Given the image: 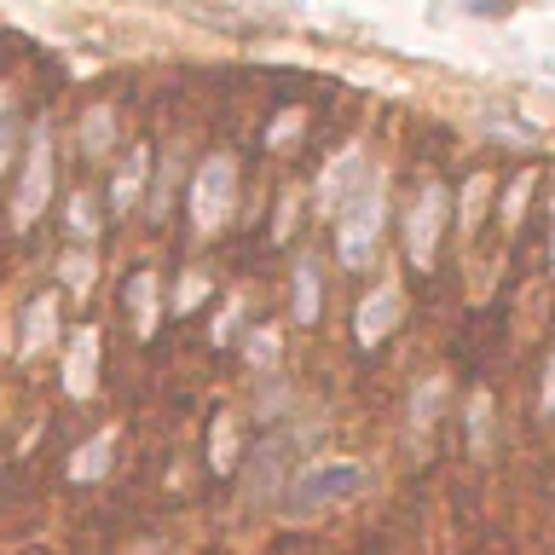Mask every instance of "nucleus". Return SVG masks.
Returning a JSON list of instances; mask_svg holds the SVG:
<instances>
[{"label": "nucleus", "mask_w": 555, "mask_h": 555, "mask_svg": "<svg viewBox=\"0 0 555 555\" xmlns=\"http://www.w3.org/2000/svg\"><path fill=\"white\" fill-rule=\"evenodd\" d=\"M486 197H492V180H486V173H475V180L463 185V208H457L463 232H475V225H480V215H486Z\"/></svg>", "instance_id": "obj_15"}, {"label": "nucleus", "mask_w": 555, "mask_h": 555, "mask_svg": "<svg viewBox=\"0 0 555 555\" xmlns=\"http://www.w3.org/2000/svg\"><path fill=\"white\" fill-rule=\"evenodd\" d=\"M111 128H116V116H111V111H104V104H99V111L81 121V145H87V156L111 151Z\"/></svg>", "instance_id": "obj_16"}, {"label": "nucleus", "mask_w": 555, "mask_h": 555, "mask_svg": "<svg viewBox=\"0 0 555 555\" xmlns=\"http://www.w3.org/2000/svg\"><path fill=\"white\" fill-rule=\"evenodd\" d=\"M59 278H64L69 289H87V284H93V255H87V249H69V255L59 260Z\"/></svg>", "instance_id": "obj_17"}, {"label": "nucleus", "mask_w": 555, "mask_h": 555, "mask_svg": "<svg viewBox=\"0 0 555 555\" xmlns=\"http://www.w3.org/2000/svg\"><path fill=\"white\" fill-rule=\"evenodd\" d=\"M440 225H446V185H423V197L405 215V255L416 260V272H428L434 255H440Z\"/></svg>", "instance_id": "obj_5"}, {"label": "nucleus", "mask_w": 555, "mask_h": 555, "mask_svg": "<svg viewBox=\"0 0 555 555\" xmlns=\"http://www.w3.org/2000/svg\"><path fill=\"white\" fill-rule=\"evenodd\" d=\"M538 405H544V416H555V353H550V371H544V399H538Z\"/></svg>", "instance_id": "obj_26"}, {"label": "nucleus", "mask_w": 555, "mask_h": 555, "mask_svg": "<svg viewBox=\"0 0 555 555\" xmlns=\"http://www.w3.org/2000/svg\"><path fill=\"white\" fill-rule=\"evenodd\" d=\"M128 307H133V330H139V336H151V330H156V278L151 272H133Z\"/></svg>", "instance_id": "obj_11"}, {"label": "nucleus", "mask_w": 555, "mask_h": 555, "mask_svg": "<svg viewBox=\"0 0 555 555\" xmlns=\"http://www.w3.org/2000/svg\"><path fill=\"white\" fill-rule=\"evenodd\" d=\"M47 197H52V133L35 128L24 173H17V197H12V225H17V232H29V225L47 215Z\"/></svg>", "instance_id": "obj_4"}, {"label": "nucleus", "mask_w": 555, "mask_h": 555, "mask_svg": "<svg viewBox=\"0 0 555 555\" xmlns=\"http://www.w3.org/2000/svg\"><path fill=\"white\" fill-rule=\"evenodd\" d=\"M307 128V111H284V116H272L267 121V145L278 151V145H295V133Z\"/></svg>", "instance_id": "obj_18"}, {"label": "nucleus", "mask_w": 555, "mask_h": 555, "mask_svg": "<svg viewBox=\"0 0 555 555\" xmlns=\"http://www.w3.org/2000/svg\"><path fill=\"white\" fill-rule=\"evenodd\" d=\"M64 388L69 399H87L99 388V330H81L76 341H69V359H64Z\"/></svg>", "instance_id": "obj_8"}, {"label": "nucleus", "mask_w": 555, "mask_h": 555, "mask_svg": "<svg viewBox=\"0 0 555 555\" xmlns=\"http://www.w3.org/2000/svg\"><path fill=\"white\" fill-rule=\"evenodd\" d=\"M111 451H116V434L104 428L99 440H87V446L76 451V457H69V480H76V486H87V480H99L104 468H111Z\"/></svg>", "instance_id": "obj_10"}, {"label": "nucleus", "mask_w": 555, "mask_h": 555, "mask_svg": "<svg viewBox=\"0 0 555 555\" xmlns=\"http://www.w3.org/2000/svg\"><path fill=\"white\" fill-rule=\"evenodd\" d=\"M232 203H237V163L232 156H208L191 180V225L203 237H215L225 220H232Z\"/></svg>", "instance_id": "obj_2"}, {"label": "nucleus", "mask_w": 555, "mask_h": 555, "mask_svg": "<svg viewBox=\"0 0 555 555\" xmlns=\"http://www.w3.org/2000/svg\"><path fill=\"white\" fill-rule=\"evenodd\" d=\"M151 180V163H145V151H133L128 163H121V173H116V191H111V203L116 208H133V197H139V185Z\"/></svg>", "instance_id": "obj_13"}, {"label": "nucleus", "mask_w": 555, "mask_h": 555, "mask_svg": "<svg viewBox=\"0 0 555 555\" xmlns=\"http://www.w3.org/2000/svg\"><path fill=\"white\" fill-rule=\"evenodd\" d=\"M486 423H492V393L468 399V428H475V446H486Z\"/></svg>", "instance_id": "obj_21"}, {"label": "nucleus", "mask_w": 555, "mask_h": 555, "mask_svg": "<svg viewBox=\"0 0 555 555\" xmlns=\"http://www.w3.org/2000/svg\"><path fill=\"white\" fill-rule=\"evenodd\" d=\"M376 237H382V185H376V180H364V185H359V197L341 208L336 255L347 260V267H371Z\"/></svg>", "instance_id": "obj_3"}, {"label": "nucleus", "mask_w": 555, "mask_h": 555, "mask_svg": "<svg viewBox=\"0 0 555 555\" xmlns=\"http://www.w3.org/2000/svg\"><path fill=\"white\" fill-rule=\"evenodd\" d=\"M359 173H364V151H359V145H353V151H341L336 163L319 173V191H312L319 215H330V208H341V203H353V197H359V185H364Z\"/></svg>", "instance_id": "obj_7"}, {"label": "nucleus", "mask_w": 555, "mask_h": 555, "mask_svg": "<svg viewBox=\"0 0 555 555\" xmlns=\"http://www.w3.org/2000/svg\"><path fill=\"white\" fill-rule=\"evenodd\" d=\"M243 353H249V364H255V371H267V364L278 359V330H255Z\"/></svg>", "instance_id": "obj_20"}, {"label": "nucleus", "mask_w": 555, "mask_h": 555, "mask_svg": "<svg viewBox=\"0 0 555 555\" xmlns=\"http://www.w3.org/2000/svg\"><path fill=\"white\" fill-rule=\"evenodd\" d=\"M203 295H208V272H185L180 289H173V307L191 312V307H203Z\"/></svg>", "instance_id": "obj_19"}, {"label": "nucleus", "mask_w": 555, "mask_h": 555, "mask_svg": "<svg viewBox=\"0 0 555 555\" xmlns=\"http://www.w3.org/2000/svg\"><path fill=\"white\" fill-rule=\"evenodd\" d=\"M12 145H17V111H12V104H0V168H7Z\"/></svg>", "instance_id": "obj_23"}, {"label": "nucleus", "mask_w": 555, "mask_h": 555, "mask_svg": "<svg viewBox=\"0 0 555 555\" xmlns=\"http://www.w3.org/2000/svg\"><path fill=\"white\" fill-rule=\"evenodd\" d=\"M52 330H59V301L52 295H35L24 307V336H17V359H35L41 347L52 341Z\"/></svg>", "instance_id": "obj_9"}, {"label": "nucleus", "mask_w": 555, "mask_h": 555, "mask_svg": "<svg viewBox=\"0 0 555 555\" xmlns=\"http://www.w3.org/2000/svg\"><path fill=\"white\" fill-rule=\"evenodd\" d=\"M232 457H237V428H232V416H215V440H208L215 475H232Z\"/></svg>", "instance_id": "obj_14"}, {"label": "nucleus", "mask_w": 555, "mask_h": 555, "mask_svg": "<svg viewBox=\"0 0 555 555\" xmlns=\"http://www.w3.org/2000/svg\"><path fill=\"white\" fill-rule=\"evenodd\" d=\"M69 232H76V237H93V208H87V197L69 203Z\"/></svg>", "instance_id": "obj_25"}, {"label": "nucleus", "mask_w": 555, "mask_h": 555, "mask_svg": "<svg viewBox=\"0 0 555 555\" xmlns=\"http://www.w3.org/2000/svg\"><path fill=\"white\" fill-rule=\"evenodd\" d=\"M364 492V468L353 457H336V463H307L301 480L289 486V509L295 515H312V509H330V503H347Z\"/></svg>", "instance_id": "obj_1"}, {"label": "nucleus", "mask_w": 555, "mask_h": 555, "mask_svg": "<svg viewBox=\"0 0 555 555\" xmlns=\"http://www.w3.org/2000/svg\"><path fill=\"white\" fill-rule=\"evenodd\" d=\"M527 191H532V180H515V185H509V197H503V225H509V232L520 225V208H527Z\"/></svg>", "instance_id": "obj_22"}, {"label": "nucleus", "mask_w": 555, "mask_h": 555, "mask_svg": "<svg viewBox=\"0 0 555 555\" xmlns=\"http://www.w3.org/2000/svg\"><path fill=\"white\" fill-rule=\"evenodd\" d=\"M312 319H319V267L301 260L295 267V324H312Z\"/></svg>", "instance_id": "obj_12"}, {"label": "nucleus", "mask_w": 555, "mask_h": 555, "mask_svg": "<svg viewBox=\"0 0 555 555\" xmlns=\"http://www.w3.org/2000/svg\"><path fill=\"white\" fill-rule=\"evenodd\" d=\"M550 267H555V208H550Z\"/></svg>", "instance_id": "obj_27"}, {"label": "nucleus", "mask_w": 555, "mask_h": 555, "mask_svg": "<svg viewBox=\"0 0 555 555\" xmlns=\"http://www.w3.org/2000/svg\"><path fill=\"white\" fill-rule=\"evenodd\" d=\"M168 197H173V156H168L163 180H156V191H151V215H168Z\"/></svg>", "instance_id": "obj_24"}, {"label": "nucleus", "mask_w": 555, "mask_h": 555, "mask_svg": "<svg viewBox=\"0 0 555 555\" xmlns=\"http://www.w3.org/2000/svg\"><path fill=\"white\" fill-rule=\"evenodd\" d=\"M399 312H405V289H399V284H376V289L359 301V324H353V336H359L364 347H376V341L399 324Z\"/></svg>", "instance_id": "obj_6"}]
</instances>
